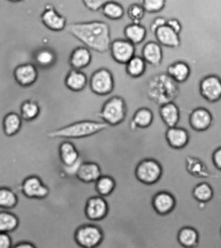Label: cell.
<instances>
[{
    "instance_id": "cell-6",
    "label": "cell",
    "mask_w": 221,
    "mask_h": 248,
    "mask_svg": "<svg viewBox=\"0 0 221 248\" xmlns=\"http://www.w3.org/2000/svg\"><path fill=\"white\" fill-rule=\"evenodd\" d=\"M89 86L93 94L98 96H107L113 92L115 87L113 74L108 68H99L91 74Z\"/></svg>"
},
{
    "instance_id": "cell-3",
    "label": "cell",
    "mask_w": 221,
    "mask_h": 248,
    "mask_svg": "<svg viewBox=\"0 0 221 248\" xmlns=\"http://www.w3.org/2000/svg\"><path fill=\"white\" fill-rule=\"evenodd\" d=\"M108 127L109 125L104 122L81 120L55 130L48 131L46 136L49 139H83L100 133Z\"/></svg>"
},
{
    "instance_id": "cell-21",
    "label": "cell",
    "mask_w": 221,
    "mask_h": 248,
    "mask_svg": "<svg viewBox=\"0 0 221 248\" xmlns=\"http://www.w3.org/2000/svg\"><path fill=\"white\" fill-rule=\"evenodd\" d=\"M159 114L162 122L168 128L177 126L180 122V110L174 102L168 103L161 106Z\"/></svg>"
},
{
    "instance_id": "cell-25",
    "label": "cell",
    "mask_w": 221,
    "mask_h": 248,
    "mask_svg": "<svg viewBox=\"0 0 221 248\" xmlns=\"http://www.w3.org/2000/svg\"><path fill=\"white\" fill-rule=\"evenodd\" d=\"M167 74L177 83L186 82L191 74V68L184 61H177L167 68Z\"/></svg>"
},
{
    "instance_id": "cell-36",
    "label": "cell",
    "mask_w": 221,
    "mask_h": 248,
    "mask_svg": "<svg viewBox=\"0 0 221 248\" xmlns=\"http://www.w3.org/2000/svg\"><path fill=\"white\" fill-rule=\"evenodd\" d=\"M18 202V196L8 187L0 189V207L4 209H14Z\"/></svg>"
},
{
    "instance_id": "cell-29",
    "label": "cell",
    "mask_w": 221,
    "mask_h": 248,
    "mask_svg": "<svg viewBox=\"0 0 221 248\" xmlns=\"http://www.w3.org/2000/svg\"><path fill=\"white\" fill-rule=\"evenodd\" d=\"M41 107L33 100L24 101L20 106V116L25 121L31 122L37 119L41 113Z\"/></svg>"
},
{
    "instance_id": "cell-8",
    "label": "cell",
    "mask_w": 221,
    "mask_h": 248,
    "mask_svg": "<svg viewBox=\"0 0 221 248\" xmlns=\"http://www.w3.org/2000/svg\"><path fill=\"white\" fill-rule=\"evenodd\" d=\"M59 155L64 171L68 175H75L83 162L75 144L70 141H64L59 146Z\"/></svg>"
},
{
    "instance_id": "cell-19",
    "label": "cell",
    "mask_w": 221,
    "mask_h": 248,
    "mask_svg": "<svg viewBox=\"0 0 221 248\" xmlns=\"http://www.w3.org/2000/svg\"><path fill=\"white\" fill-rule=\"evenodd\" d=\"M142 57L147 64L152 66L161 65L163 60V51L161 45L156 42L149 41L142 48Z\"/></svg>"
},
{
    "instance_id": "cell-13",
    "label": "cell",
    "mask_w": 221,
    "mask_h": 248,
    "mask_svg": "<svg viewBox=\"0 0 221 248\" xmlns=\"http://www.w3.org/2000/svg\"><path fill=\"white\" fill-rule=\"evenodd\" d=\"M41 22L45 28L55 32H60L67 27L65 16L59 14L53 5L47 4L41 15Z\"/></svg>"
},
{
    "instance_id": "cell-12",
    "label": "cell",
    "mask_w": 221,
    "mask_h": 248,
    "mask_svg": "<svg viewBox=\"0 0 221 248\" xmlns=\"http://www.w3.org/2000/svg\"><path fill=\"white\" fill-rule=\"evenodd\" d=\"M199 91L207 102L215 103L221 99V79L219 76L209 75L200 82Z\"/></svg>"
},
{
    "instance_id": "cell-38",
    "label": "cell",
    "mask_w": 221,
    "mask_h": 248,
    "mask_svg": "<svg viewBox=\"0 0 221 248\" xmlns=\"http://www.w3.org/2000/svg\"><path fill=\"white\" fill-rule=\"evenodd\" d=\"M146 11L142 4L133 3L127 9V15L133 23L140 24L141 20L144 18Z\"/></svg>"
},
{
    "instance_id": "cell-43",
    "label": "cell",
    "mask_w": 221,
    "mask_h": 248,
    "mask_svg": "<svg viewBox=\"0 0 221 248\" xmlns=\"http://www.w3.org/2000/svg\"><path fill=\"white\" fill-rule=\"evenodd\" d=\"M167 25L178 34H180L181 31H182V25L177 19L172 18L167 20Z\"/></svg>"
},
{
    "instance_id": "cell-41",
    "label": "cell",
    "mask_w": 221,
    "mask_h": 248,
    "mask_svg": "<svg viewBox=\"0 0 221 248\" xmlns=\"http://www.w3.org/2000/svg\"><path fill=\"white\" fill-rule=\"evenodd\" d=\"M167 24V20L163 17H157L152 21L150 24V30L152 33H155L156 31Z\"/></svg>"
},
{
    "instance_id": "cell-39",
    "label": "cell",
    "mask_w": 221,
    "mask_h": 248,
    "mask_svg": "<svg viewBox=\"0 0 221 248\" xmlns=\"http://www.w3.org/2000/svg\"><path fill=\"white\" fill-rule=\"evenodd\" d=\"M143 7L146 12L156 13L161 12L165 6L164 0H144L142 1Z\"/></svg>"
},
{
    "instance_id": "cell-30",
    "label": "cell",
    "mask_w": 221,
    "mask_h": 248,
    "mask_svg": "<svg viewBox=\"0 0 221 248\" xmlns=\"http://www.w3.org/2000/svg\"><path fill=\"white\" fill-rule=\"evenodd\" d=\"M147 62L142 57L135 56L125 65V72L129 77H142L146 72Z\"/></svg>"
},
{
    "instance_id": "cell-34",
    "label": "cell",
    "mask_w": 221,
    "mask_h": 248,
    "mask_svg": "<svg viewBox=\"0 0 221 248\" xmlns=\"http://www.w3.org/2000/svg\"><path fill=\"white\" fill-rule=\"evenodd\" d=\"M115 179L110 175H102L96 183V190L99 196L106 197L110 196L115 190Z\"/></svg>"
},
{
    "instance_id": "cell-11",
    "label": "cell",
    "mask_w": 221,
    "mask_h": 248,
    "mask_svg": "<svg viewBox=\"0 0 221 248\" xmlns=\"http://www.w3.org/2000/svg\"><path fill=\"white\" fill-rule=\"evenodd\" d=\"M85 213L88 220L93 222L101 221L107 217L109 213V206L102 196H91L86 203Z\"/></svg>"
},
{
    "instance_id": "cell-27",
    "label": "cell",
    "mask_w": 221,
    "mask_h": 248,
    "mask_svg": "<svg viewBox=\"0 0 221 248\" xmlns=\"http://www.w3.org/2000/svg\"><path fill=\"white\" fill-rule=\"evenodd\" d=\"M123 33L125 39L136 46L140 45L146 39L147 30L140 24L131 23L124 29Z\"/></svg>"
},
{
    "instance_id": "cell-22",
    "label": "cell",
    "mask_w": 221,
    "mask_h": 248,
    "mask_svg": "<svg viewBox=\"0 0 221 248\" xmlns=\"http://www.w3.org/2000/svg\"><path fill=\"white\" fill-rule=\"evenodd\" d=\"M64 84L68 89L75 93L83 91L88 84V78L81 70L71 69L66 74Z\"/></svg>"
},
{
    "instance_id": "cell-42",
    "label": "cell",
    "mask_w": 221,
    "mask_h": 248,
    "mask_svg": "<svg viewBox=\"0 0 221 248\" xmlns=\"http://www.w3.org/2000/svg\"><path fill=\"white\" fill-rule=\"evenodd\" d=\"M12 238L9 233L0 234V248H12Z\"/></svg>"
},
{
    "instance_id": "cell-9",
    "label": "cell",
    "mask_w": 221,
    "mask_h": 248,
    "mask_svg": "<svg viewBox=\"0 0 221 248\" xmlns=\"http://www.w3.org/2000/svg\"><path fill=\"white\" fill-rule=\"evenodd\" d=\"M21 190L30 199L43 200L49 196V188L37 175H30L22 182Z\"/></svg>"
},
{
    "instance_id": "cell-23",
    "label": "cell",
    "mask_w": 221,
    "mask_h": 248,
    "mask_svg": "<svg viewBox=\"0 0 221 248\" xmlns=\"http://www.w3.org/2000/svg\"><path fill=\"white\" fill-rule=\"evenodd\" d=\"M33 60L39 67L49 69L56 64L57 53L50 47H41L34 53Z\"/></svg>"
},
{
    "instance_id": "cell-32",
    "label": "cell",
    "mask_w": 221,
    "mask_h": 248,
    "mask_svg": "<svg viewBox=\"0 0 221 248\" xmlns=\"http://www.w3.org/2000/svg\"><path fill=\"white\" fill-rule=\"evenodd\" d=\"M178 240L179 243L185 248H194L199 242V234L195 229L184 228L178 232Z\"/></svg>"
},
{
    "instance_id": "cell-31",
    "label": "cell",
    "mask_w": 221,
    "mask_h": 248,
    "mask_svg": "<svg viewBox=\"0 0 221 248\" xmlns=\"http://www.w3.org/2000/svg\"><path fill=\"white\" fill-rule=\"evenodd\" d=\"M20 224L18 217L8 211L0 213V232L9 233L16 230Z\"/></svg>"
},
{
    "instance_id": "cell-10",
    "label": "cell",
    "mask_w": 221,
    "mask_h": 248,
    "mask_svg": "<svg viewBox=\"0 0 221 248\" xmlns=\"http://www.w3.org/2000/svg\"><path fill=\"white\" fill-rule=\"evenodd\" d=\"M109 50L115 62L126 65L135 56L136 47L127 39H117L112 42Z\"/></svg>"
},
{
    "instance_id": "cell-14",
    "label": "cell",
    "mask_w": 221,
    "mask_h": 248,
    "mask_svg": "<svg viewBox=\"0 0 221 248\" xmlns=\"http://www.w3.org/2000/svg\"><path fill=\"white\" fill-rule=\"evenodd\" d=\"M15 81L22 87H29L37 81L39 72L35 64L27 62L19 64L13 71Z\"/></svg>"
},
{
    "instance_id": "cell-40",
    "label": "cell",
    "mask_w": 221,
    "mask_h": 248,
    "mask_svg": "<svg viewBox=\"0 0 221 248\" xmlns=\"http://www.w3.org/2000/svg\"><path fill=\"white\" fill-rule=\"evenodd\" d=\"M106 0H84L82 1L86 8L92 12L102 11L103 7L106 2Z\"/></svg>"
},
{
    "instance_id": "cell-24",
    "label": "cell",
    "mask_w": 221,
    "mask_h": 248,
    "mask_svg": "<svg viewBox=\"0 0 221 248\" xmlns=\"http://www.w3.org/2000/svg\"><path fill=\"white\" fill-rule=\"evenodd\" d=\"M152 203L154 210L158 213L166 215L174 209L175 200L168 192H159L152 198Z\"/></svg>"
},
{
    "instance_id": "cell-1",
    "label": "cell",
    "mask_w": 221,
    "mask_h": 248,
    "mask_svg": "<svg viewBox=\"0 0 221 248\" xmlns=\"http://www.w3.org/2000/svg\"><path fill=\"white\" fill-rule=\"evenodd\" d=\"M66 31L88 49L98 53L110 49L111 35L109 25L103 21L75 22L66 27Z\"/></svg>"
},
{
    "instance_id": "cell-15",
    "label": "cell",
    "mask_w": 221,
    "mask_h": 248,
    "mask_svg": "<svg viewBox=\"0 0 221 248\" xmlns=\"http://www.w3.org/2000/svg\"><path fill=\"white\" fill-rule=\"evenodd\" d=\"M189 125L193 130L202 132L210 128L213 122V118L210 111L207 108H199L194 109L189 116Z\"/></svg>"
},
{
    "instance_id": "cell-35",
    "label": "cell",
    "mask_w": 221,
    "mask_h": 248,
    "mask_svg": "<svg viewBox=\"0 0 221 248\" xmlns=\"http://www.w3.org/2000/svg\"><path fill=\"white\" fill-rule=\"evenodd\" d=\"M186 159V169L192 175L197 177H203L206 172V165L201 160L192 157L181 149Z\"/></svg>"
},
{
    "instance_id": "cell-37",
    "label": "cell",
    "mask_w": 221,
    "mask_h": 248,
    "mask_svg": "<svg viewBox=\"0 0 221 248\" xmlns=\"http://www.w3.org/2000/svg\"><path fill=\"white\" fill-rule=\"evenodd\" d=\"M193 196L198 201L207 202L213 197V189L206 183H200L193 189Z\"/></svg>"
},
{
    "instance_id": "cell-20",
    "label": "cell",
    "mask_w": 221,
    "mask_h": 248,
    "mask_svg": "<svg viewBox=\"0 0 221 248\" xmlns=\"http://www.w3.org/2000/svg\"><path fill=\"white\" fill-rule=\"evenodd\" d=\"M158 43L163 46L176 48L180 46V39L179 34L176 33L167 25L162 27L154 33Z\"/></svg>"
},
{
    "instance_id": "cell-26",
    "label": "cell",
    "mask_w": 221,
    "mask_h": 248,
    "mask_svg": "<svg viewBox=\"0 0 221 248\" xmlns=\"http://www.w3.org/2000/svg\"><path fill=\"white\" fill-rule=\"evenodd\" d=\"M22 126V118L16 112H8L3 118V131L7 137L15 136L20 131Z\"/></svg>"
},
{
    "instance_id": "cell-5",
    "label": "cell",
    "mask_w": 221,
    "mask_h": 248,
    "mask_svg": "<svg viewBox=\"0 0 221 248\" xmlns=\"http://www.w3.org/2000/svg\"><path fill=\"white\" fill-rule=\"evenodd\" d=\"M74 239L80 248H98L104 241V232L96 225L85 224L76 230Z\"/></svg>"
},
{
    "instance_id": "cell-17",
    "label": "cell",
    "mask_w": 221,
    "mask_h": 248,
    "mask_svg": "<svg viewBox=\"0 0 221 248\" xmlns=\"http://www.w3.org/2000/svg\"><path fill=\"white\" fill-rule=\"evenodd\" d=\"M92 61V54L86 46L76 47L70 55L68 63L72 69L81 70L87 68Z\"/></svg>"
},
{
    "instance_id": "cell-18",
    "label": "cell",
    "mask_w": 221,
    "mask_h": 248,
    "mask_svg": "<svg viewBox=\"0 0 221 248\" xmlns=\"http://www.w3.org/2000/svg\"><path fill=\"white\" fill-rule=\"evenodd\" d=\"M165 139L169 146L179 150L185 148L188 144L190 135L184 127L176 126L167 129Z\"/></svg>"
},
{
    "instance_id": "cell-16",
    "label": "cell",
    "mask_w": 221,
    "mask_h": 248,
    "mask_svg": "<svg viewBox=\"0 0 221 248\" xmlns=\"http://www.w3.org/2000/svg\"><path fill=\"white\" fill-rule=\"evenodd\" d=\"M102 176L100 166L95 162H84L80 165L76 177L84 183H96Z\"/></svg>"
},
{
    "instance_id": "cell-2",
    "label": "cell",
    "mask_w": 221,
    "mask_h": 248,
    "mask_svg": "<svg viewBox=\"0 0 221 248\" xmlns=\"http://www.w3.org/2000/svg\"><path fill=\"white\" fill-rule=\"evenodd\" d=\"M179 92L178 83L167 74L161 73L152 76L147 85L148 98L160 106L173 102L178 96Z\"/></svg>"
},
{
    "instance_id": "cell-44",
    "label": "cell",
    "mask_w": 221,
    "mask_h": 248,
    "mask_svg": "<svg viewBox=\"0 0 221 248\" xmlns=\"http://www.w3.org/2000/svg\"><path fill=\"white\" fill-rule=\"evenodd\" d=\"M213 161L217 169L221 170V146L213 152Z\"/></svg>"
},
{
    "instance_id": "cell-4",
    "label": "cell",
    "mask_w": 221,
    "mask_h": 248,
    "mask_svg": "<svg viewBox=\"0 0 221 248\" xmlns=\"http://www.w3.org/2000/svg\"><path fill=\"white\" fill-rule=\"evenodd\" d=\"M127 115V106L125 99L119 96L108 98L103 105L97 116L109 126H116L125 121Z\"/></svg>"
},
{
    "instance_id": "cell-45",
    "label": "cell",
    "mask_w": 221,
    "mask_h": 248,
    "mask_svg": "<svg viewBox=\"0 0 221 248\" xmlns=\"http://www.w3.org/2000/svg\"><path fill=\"white\" fill-rule=\"evenodd\" d=\"M13 248H37L32 242L23 241L18 242Z\"/></svg>"
},
{
    "instance_id": "cell-33",
    "label": "cell",
    "mask_w": 221,
    "mask_h": 248,
    "mask_svg": "<svg viewBox=\"0 0 221 248\" xmlns=\"http://www.w3.org/2000/svg\"><path fill=\"white\" fill-rule=\"evenodd\" d=\"M102 14L111 20H119L125 15V10L120 3L114 1H107L103 7Z\"/></svg>"
},
{
    "instance_id": "cell-28",
    "label": "cell",
    "mask_w": 221,
    "mask_h": 248,
    "mask_svg": "<svg viewBox=\"0 0 221 248\" xmlns=\"http://www.w3.org/2000/svg\"><path fill=\"white\" fill-rule=\"evenodd\" d=\"M153 121L154 114L152 110L147 108H142L134 112L130 122L134 124L137 129H146L151 126Z\"/></svg>"
},
{
    "instance_id": "cell-7",
    "label": "cell",
    "mask_w": 221,
    "mask_h": 248,
    "mask_svg": "<svg viewBox=\"0 0 221 248\" xmlns=\"http://www.w3.org/2000/svg\"><path fill=\"white\" fill-rule=\"evenodd\" d=\"M162 173L161 165L155 160L144 159L138 161L134 167V175L137 180L145 185L157 182Z\"/></svg>"
}]
</instances>
